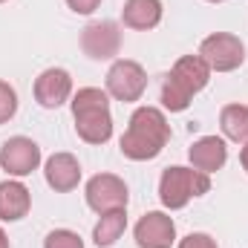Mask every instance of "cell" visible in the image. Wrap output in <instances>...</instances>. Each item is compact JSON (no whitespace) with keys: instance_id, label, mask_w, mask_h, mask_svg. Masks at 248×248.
I'll list each match as a JSON object with an SVG mask.
<instances>
[{"instance_id":"cell-1","label":"cell","mask_w":248,"mask_h":248,"mask_svg":"<svg viewBox=\"0 0 248 248\" xmlns=\"http://www.w3.org/2000/svg\"><path fill=\"white\" fill-rule=\"evenodd\" d=\"M168 141H170V124L165 113L159 107H136L119 147L122 156L133 162H150L165 150Z\"/></svg>"},{"instance_id":"cell-2","label":"cell","mask_w":248,"mask_h":248,"mask_svg":"<svg viewBox=\"0 0 248 248\" xmlns=\"http://www.w3.org/2000/svg\"><path fill=\"white\" fill-rule=\"evenodd\" d=\"M72 119L75 133L87 144H107L113 139V116H110V95L98 87H81L72 95Z\"/></svg>"},{"instance_id":"cell-3","label":"cell","mask_w":248,"mask_h":248,"mask_svg":"<svg viewBox=\"0 0 248 248\" xmlns=\"http://www.w3.org/2000/svg\"><path fill=\"white\" fill-rule=\"evenodd\" d=\"M208 81H211V66L199 55H182L162 81V107L170 113L187 110L193 95L202 93Z\"/></svg>"},{"instance_id":"cell-4","label":"cell","mask_w":248,"mask_h":248,"mask_svg":"<svg viewBox=\"0 0 248 248\" xmlns=\"http://www.w3.org/2000/svg\"><path fill=\"white\" fill-rule=\"evenodd\" d=\"M211 190V176L196 168H165L159 179V199L168 211H182L193 196H205Z\"/></svg>"},{"instance_id":"cell-5","label":"cell","mask_w":248,"mask_h":248,"mask_svg":"<svg viewBox=\"0 0 248 248\" xmlns=\"http://www.w3.org/2000/svg\"><path fill=\"white\" fill-rule=\"evenodd\" d=\"M199 58L211 72H234L246 61V44L231 32H214L199 44Z\"/></svg>"},{"instance_id":"cell-6","label":"cell","mask_w":248,"mask_h":248,"mask_svg":"<svg viewBox=\"0 0 248 248\" xmlns=\"http://www.w3.org/2000/svg\"><path fill=\"white\" fill-rule=\"evenodd\" d=\"M147 90V72L139 61H113V66L107 69V95H113L116 101L124 104H133L144 95Z\"/></svg>"},{"instance_id":"cell-7","label":"cell","mask_w":248,"mask_h":248,"mask_svg":"<svg viewBox=\"0 0 248 248\" xmlns=\"http://www.w3.org/2000/svg\"><path fill=\"white\" fill-rule=\"evenodd\" d=\"M84 196L98 217L110 211H127V199H130L124 179H119L116 173H95L84 187Z\"/></svg>"},{"instance_id":"cell-8","label":"cell","mask_w":248,"mask_h":248,"mask_svg":"<svg viewBox=\"0 0 248 248\" xmlns=\"http://www.w3.org/2000/svg\"><path fill=\"white\" fill-rule=\"evenodd\" d=\"M81 49L93 61H110L122 49V29L116 20H93L81 32Z\"/></svg>"},{"instance_id":"cell-9","label":"cell","mask_w":248,"mask_h":248,"mask_svg":"<svg viewBox=\"0 0 248 248\" xmlns=\"http://www.w3.org/2000/svg\"><path fill=\"white\" fill-rule=\"evenodd\" d=\"M38 165H41V147H38L32 139H26V136H12V139L3 141V147H0V168H3L9 176L23 179V176H29L32 170H38Z\"/></svg>"},{"instance_id":"cell-10","label":"cell","mask_w":248,"mask_h":248,"mask_svg":"<svg viewBox=\"0 0 248 248\" xmlns=\"http://www.w3.org/2000/svg\"><path fill=\"white\" fill-rule=\"evenodd\" d=\"M133 234L139 248H170L176 243V222L165 211H147L136 222Z\"/></svg>"},{"instance_id":"cell-11","label":"cell","mask_w":248,"mask_h":248,"mask_svg":"<svg viewBox=\"0 0 248 248\" xmlns=\"http://www.w3.org/2000/svg\"><path fill=\"white\" fill-rule=\"evenodd\" d=\"M72 98V75L61 66H49L35 78V101L46 110H58Z\"/></svg>"},{"instance_id":"cell-12","label":"cell","mask_w":248,"mask_h":248,"mask_svg":"<svg viewBox=\"0 0 248 248\" xmlns=\"http://www.w3.org/2000/svg\"><path fill=\"white\" fill-rule=\"evenodd\" d=\"M187 159H190V168L202 170V173H217L225 168L228 162V147H225V139L219 136H202L190 144L187 150Z\"/></svg>"},{"instance_id":"cell-13","label":"cell","mask_w":248,"mask_h":248,"mask_svg":"<svg viewBox=\"0 0 248 248\" xmlns=\"http://www.w3.org/2000/svg\"><path fill=\"white\" fill-rule=\"evenodd\" d=\"M44 176L55 193H69L81 182V165L72 153H52L44 165Z\"/></svg>"},{"instance_id":"cell-14","label":"cell","mask_w":248,"mask_h":248,"mask_svg":"<svg viewBox=\"0 0 248 248\" xmlns=\"http://www.w3.org/2000/svg\"><path fill=\"white\" fill-rule=\"evenodd\" d=\"M32 208V193L29 187L17 179L0 182V219L3 222H17L29 214Z\"/></svg>"},{"instance_id":"cell-15","label":"cell","mask_w":248,"mask_h":248,"mask_svg":"<svg viewBox=\"0 0 248 248\" xmlns=\"http://www.w3.org/2000/svg\"><path fill=\"white\" fill-rule=\"evenodd\" d=\"M122 23L136 32L156 29L162 23V0H124Z\"/></svg>"},{"instance_id":"cell-16","label":"cell","mask_w":248,"mask_h":248,"mask_svg":"<svg viewBox=\"0 0 248 248\" xmlns=\"http://www.w3.org/2000/svg\"><path fill=\"white\" fill-rule=\"evenodd\" d=\"M124 228H127V214L124 211H110V214H101L95 228H93V240L98 248H110L122 240Z\"/></svg>"},{"instance_id":"cell-17","label":"cell","mask_w":248,"mask_h":248,"mask_svg":"<svg viewBox=\"0 0 248 248\" xmlns=\"http://www.w3.org/2000/svg\"><path fill=\"white\" fill-rule=\"evenodd\" d=\"M219 127H222V136L225 139L246 144L248 141V107L246 104H228V107H222Z\"/></svg>"},{"instance_id":"cell-18","label":"cell","mask_w":248,"mask_h":248,"mask_svg":"<svg viewBox=\"0 0 248 248\" xmlns=\"http://www.w3.org/2000/svg\"><path fill=\"white\" fill-rule=\"evenodd\" d=\"M44 248H84V240L69 228H55V231L46 234Z\"/></svg>"},{"instance_id":"cell-19","label":"cell","mask_w":248,"mask_h":248,"mask_svg":"<svg viewBox=\"0 0 248 248\" xmlns=\"http://www.w3.org/2000/svg\"><path fill=\"white\" fill-rule=\"evenodd\" d=\"M17 113V93L9 81H0V124H9Z\"/></svg>"},{"instance_id":"cell-20","label":"cell","mask_w":248,"mask_h":248,"mask_svg":"<svg viewBox=\"0 0 248 248\" xmlns=\"http://www.w3.org/2000/svg\"><path fill=\"white\" fill-rule=\"evenodd\" d=\"M179 248H219V246H217V240L211 234L196 231V234H187L185 240H179Z\"/></svg>"},{"instance_id":"cell-21","label":"cell","mask_w":248,"mask_h":248,"mask_svg":"<svg viewBox=\"0 0 248 248\" xmlns=\"http://www.w3.org/2000/svg\"><path fill=\"white\" fill-rule=\"evenodd\" d=\"M66 6H69L75 15H93V12L101 6V0H66Z\"/></svg>"},{"instance_id":"cell-22","label":"cell","mask_w":248,"mask_h":248,"mask_svg":"<svg viewBox=\"0 0 248 248\" xmlns=\"http://www.w3.org/2000/svg\"><path fill=\"white\" fill-rule=\"evenodd\" d=\"M240 165L246 168V173H248V141L243 144V150H240Z\"/></svg>"},{"instance_id":"cell-23","label":"cell","mask_w":248,"mask_h":248,"mask_svg":"<svg viewBox=\"0 0 248 248\" xmlns=\"http://www.w3.org/2000/svg\"><path fill=\"white\" fill-rule=\"evenodd\" d=\"M0 248H9V237H6V231L0 228Z\"/></svg>"},{"instance_id":"cell-24","label":"cell","mask_w":248,"mask_h":248,"mask_svg":"<svg viewBox=\"0 0 248 248\" xmlns=\"http://www.w3.org/2000/svg\"><path fill=\"white\" fill-rule=\"evenodd\" d=\"M208 3H225V0H208Z\"/></svg>"},{"instance_id":"cell-25","label":"cell","mask_w":248,"mask_h":248,"mask_svg":"<svg viewBox=\"0 0 248 248\" xmlns=\"http://www.w3.org/2000/svg\"><path fill=\"white\" fill-rule=\"evenodd\" d=\"M0 3H6V0H0Z\"/></svg>"}]
</instances>
